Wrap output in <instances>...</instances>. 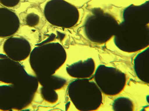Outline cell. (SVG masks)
I'll return each mask as SVG.
<instances>
[{
	"mask_svg": "<svg viewBox=\"0 0 149 111\" xmlns=\"http://www.w3.org/2000/svg\"><path fill=\"white\" fill-rule=\"evenodd\" d=\"M115 36L116 45L127 50H139L148 44V28L144 25L126 23L120 25Z\"/></svg>",
	"mask_w": 149,
	"mask_h": 111,
	"instance_id": "cell-5",
	"label": "cell"
},
{
	"mask_svg": "<svg viewBox=\"0 0 149 111\" xmlns=\"http://www.w3.org/2000/svg\"><path fill=\"white\" fill-rule=\"evenodd\" d=\"M39 16L34 13L29 14L25 18L26 24L31 27H35L37 25L39 22Z\"/></svg>",
	"mask_w": 149,
	"mask_h": 111,
	"instance_id": "cell-10",
	"label": "cell"
},
{
	"mask_svg": "<svg viewBox=\"0 0 149 111\" xmlns=\"http://www.w3.org/2000/svg\"><path fill=\"white\" fill-rule=\"evenodd\" d=\"M39 86L37 77L29 75L20 82L0 85V110L21 111L32 102Z\"/></svg>",
	"mask_w": 149,
	"mask_h": 111,
	"instance_id": "cell-1",
	"label": "cell"
},
{
	"mask_svg": "<svg viewBox=\"0 0 149 111\" xmlns=\"http://www.w3.org/2000/svg\"><path fill=\"white\" fill-rule=\"evenodd\" d=\"M97 11L87 18L84 31L91 41L102 44L111 39L116 32L118 23L111 15Z\"/></svg>",
	"mask_w": 149,
	"mask_h": 111,
	"instance_id": "cell-4",
	"label": "cell"
},
{
	"mask_svg": "<svg viewBox=\"0 0 149 111\" xmlns=\"http://www.w3.org/2000/svg\"><path fill=\"white\" fill-rule=\"evenodd\" d=\"M20 1V0H0V3L4 7L9 8L17 6Z\"/></svg>",
	"mask_w": 149,
	"mask_h": 111,
	"instance_id": "cell-11",
	"label": "cell"
},
{
	"mask_svg": "<svg viewBox=\"0 0 149 111\" xmlns=\"http://www.w3.org/2000/svg\"><path fill=\"white\" fill-rule=\"evenodd\" d=\"M28 74L20 62L9 58H0V82L14 84L27 77Z\"/></svg>",
	"mask_w": 149,
	"mask_h": 111,
	"instance_id": "cell-6",
	"label": "cell"
},
{
	"mask_svg": "<svg viewBox=\"0 0 149 111\" xmlns=\"http://www.w3.org/2000/svg\"><path fill=\"white\" fill-rule=\"evenodd\" d=\"M66 54L58 43L39 45L34 48L29 56V64L37 78L52 75L64 62Z\"/></svg>",
	"mask_w": 149,
	"mask_h": 111,
	"instance_id": "cell-2",
	"label": "cell"
},
{
	"mask_svg": "<svg viewBox=\"0 0 149 111\" xmlns=\"http://www.w3.org/2000/svg\"><path fill=\"white\" fill-rule=\"evenodd\" d=\"M44 14L49 23L56 27L70 28L79 21V11L65 0H50L46 4Z\"/></svg>",
	"mask_w": 149,
	"mask_h": 111,
	"instance_id": "cell-3",
	"label": "cell"
},
{
	"mask_svg": "<svg viewBox=\"0 0 149 111\" xmlns=\"http://www.w3.org/2000/svg\"><path fill=\"white\" fill-rule=\"evenodd\" d=\"M148 1L140 6L132 5L125 10L124 16L129 23L143 25L148 19Z\"/></svg>",
	"mask_w": 149,
	"mask_h": 111,
	"instance_id": "cell-9",
	"label": "cell"
},
{
	"mask_svg": "<svg viewBox=\"0 0 149 111\" xmlns=\"http://www.w3.org/2000/svg\"><path fill=\"white\" fill-rule=\"evenodd\" d=\"M18 16L5 7H0V38H8L15 34L20 28Z\"/></svg>",
	"mask_w": 149,
	"mask_h": 111,
	"instance_id": "cell-8",
	"label": "cell"
},
{
	"mask_svg": "<svg viewBox=\"0 0 149 111\" xmlns=\"http://www.w3.org/2000/svg\"><path fill=\"white\" fill-rule=\"evenodd\" d=\"M3 50L7 58L21 62L29 58L32 49L30 43L26 38L13 36L4 42Z\"/></svg>",
	"mask_w": 149,
	"mask_h": 111,
	"instance_id": "cell-7",
	"label": "cell"
}]
</instances>
